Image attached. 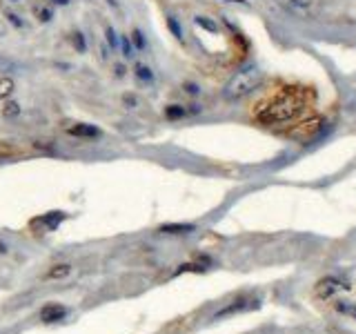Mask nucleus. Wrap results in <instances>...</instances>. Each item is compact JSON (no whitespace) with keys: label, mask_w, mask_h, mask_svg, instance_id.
<instances>
[{"label":"nucleus","mask_w":356,"mask_h":334,"mask_svg":"<svg viewBox=\"0 0 356 334\" xmlns=\"http://www.w3.org/2000/svg\"><path fill=\"white\" fill-rule=\"evenodd\" d=\"M32 14L38 22H52V18H53V9L47 5H34Z\"/></svg>","instance_id":"ddd939ff"},{"label":"nucleus","mask_w":356,"mask_h":334,"mask_svg":"<svg viewBox=\"0 0 356 334\" xmlns=\"http://www.w3.org/2000/svg\"><path fill=\"white\" fill-rule=\"evenodd\" d=\"M160 234H172V236H183V234H192L196 232L194 223H165L158 227Z\"/></svg>","instance_id":"423d86ee"},{"label":"nucleus","mask_w":356,"mask_h":334,"mask_svg":"<svg viewBox=\"0 0 356 334\" xmlns=\"http://www.w3.org/2000/svg\"><path fill=\"white\" fill-rule=\"evenodd\" d=\"M165 116H167L169 120L185 118V116H189L187 114V105H167V107H165Z\"/></svg>","instance_id":"dca6fc26"},{"label":"nucleus","mask_w":356,"mask_h":334,"mask_svg":"<svg viewBox=\"0 0 356 334\" xmlns=\"http://www.w3.org/2000/svg\"><path fill=\"white\" fill-rule=\"evenodd\" d=\"M301 110V100H296L294 94H281L278 98H272L265 103L261 111H258V120L276 125V123H285V120L294 118Z\"/></svg>","instance_id":"f257e3e1"},{"label":"nucleus","mask_w":356,"mask_h":334,"mask_svg":"<svg viewBox=\"0 0 356 334\" xmlns=\"http://www.w3.org/2000/svg\"><path fill=\"white\" fill-rule=\"evenodd\" d=\"M20 114H22V107H20L18 100H5V105H2V116H5V118L14 120Z\"/></svg>","instance_id":"4468645a"},{"label":"nucleus","mask_w":356,"mask_h":334,"mask_svg":"<svg viewBox=\"0 0 356 334\" xmlns=\"http://www.w3.org/2000/svg\"><path fill=\"white\" fill-rule=\"evenodd\" d=\"M123 107H127V110H136L138 107V96L136 94H123Z\"/></svg>","instance_id":"5701e85b"},{"label":"nucleus","mask_w":356,"mask_h":334,"mask_svg":"<svg viewBox=\"0 0 356 334\" xmlns=\"http://www.w3.org/2000/svg\"><path fill=\"white\" fill-rule=\"evenodd\" d=\"M49 2H53V5H60V7H67L69 0H49Z\"/></svg>","instance_id":"c756f323"},{"label":"nucleus","mask_w":356,"mask_h":334,"mask_svg":"<svg viewBox=\"0 0 356 334\" xmlns=\"http://www.w3.org/2000/svg\"><path fill=\"white\" fill-rule=\"evenodd\" d=\"M134 76H136V80H141V83H145V85H152L154 80H156L154 69L149 67V65H145V63H136V65H134Z\"/></svg>","instance_id":"1a4fd4ad"},{"label":"nucleus","mask_w":356,"mask_h":334,"mask_svg":"<svg viewBox=\"0 0 356 334\" xmlns=\"http://www.w3.org/2000/svg\"><path fill=\"white\" fill-rule=\"evenodd\" d=\"M131 42H134V47H136V52H142V49H147V38H145V34L141 32V29H134V32H131Z\"/></svg>","instance_id":"aec40b11"},{"label":"nucleus","mask_w":356,"mask_h":334,"mask_svg":"<svg viewBox=\"0 0 356 334\" xmlns=\"http://www.w3.org/2000/svg\"><path fill=\"white\" fill-rule=\"evenodd\" d=\"M292 5H296V7H309V0H292Z\"/></svg>","instance_id":"bb28decb"},{"label":"nucleus","mask_w":356,"mask_h":334,"mask_svg":"<svg viewBox=\"0 0 356 334\" xmlns=\"http://www.w3.org/2000/svg\"><path fill=\"white\" fill-rule=\"evenodd\" d=\"M9 2H20V0H9Z\"/></svg>","instance_id":"2f4dec72"},{"label":"nucleus","mask_w":356,"mask_h":334,"mask_svg":"<svg viewBox=\"0 0 356 334\" xmlns=\"http://www.w3.org/2000/svg\"><path fill=\"white\" fill-rule=\"evenodd\" d=\"M125 74H127V67H125V65H123V63L114 65V76H116V78H123Z\"/></svg>","instance_id":"393cba45"},{"label":"nucleus","mask_w":356,"mask_h":334,"mask_svg":"<svg viewBox=\"0 0 356 334\" xmlns=\"http://www.w3.org/2000/svg\"><path fill=\"white\" fill-rule=\"evenodd\" d=\"M67 316V308L60 303H47L40 308V321L42 323H56L60 318Z\"/></svg>","instance_id":"20e7f679"},{"label":"nucleus","mask_w":356,"mask_h":334,"mask_svg":"<svg viewBox=\"0 0 356 334\" xmlns=\"http://www.w3.org/2000/svg\"><path fill=\"white\" fill-rule=\"evenodd\" d=\"M200 111H203L200 105H187V114L189 116H196V114H200Z\"/></svg>","instance_id":"a878e982"},{"label":"nucleus","mask_w":356,"mask_h":334,"mask_svg":"<svg viewBox=\"0 0 356 334\" xmlns=\"http://www.w3.org/2000/svg\"><path fill=\"white\" fill-rule=\"evenodd\" d=\"M5 20L9 22L14 29H25V20H22L18 14H14V11H5Z\"/></svg>","instance_id":"4be33fe9"},{"label":"nucleus","mask_w":356,"mask_h":334,"mask_svg":"<svg viewBox=\"0 0 356 334\" xmlns=\"http://www.w3.org/2000/svg\"><path fill=\"white\" fill-rule=\"evenodd\" d=\"M107 49H109V47H105V45L100 47V58H103V60H107V56H109V52H107Z\"/></svg>","instance_id":"cd10ccee"},{"label":"nucleus","mask_w":356,"mask_h":334,"mask_svg":"<svg viewBox=\"0 0 356 334\" xmlns=\"http://www.w3.org/2000/svg\"><path fill=\"white\" fill-rule=\"evenodd\" d=\"M350 283L340 281L338 277H323L319 283L314 285V294L319 298H323V301H330L332 297H336V294L340 292V290H350Z\"/></svg>","instance_id":"7ed1b4c3"},{"label":"nucleus","mask_w":356,"mask_h":334,"mask_svg":"<svg viewBox=\"0 0 356 334\" xmlns=\"http://www.w3.org/2000/svg\"><path fill=\"white\" fill-rule=\"evenodd\" d=\"M225 2H234V5H245V7H249V2H247V0H225Z\"/></svg>","instance_id":"c85d7f7f"},{"label":"nucleus","mask_w":356,"mask_h":334,"mask_svg":"<svg viewBox=\"0 0 356 334\" xmlns=\"http://www.w3.org/2000/svg\"><path fill=\"white\" fill-rule=\"evenodd\" d=\"M247 298L241 297V298H236V301H231L230 305H225L223 310H218V312L214 314V321H218V318L223 316H231V314H238V312H245V310H249V305H247Z\"/></svg>","instance_id":"0eeeda50"},{"label":"nucleus","mask_w":356,"mask_h":334,"mask_svg":"<svg viewBox=\"0 0 356 334\" xmlns=\"http://www.w3.org/2000/svg\"><path fill=\"white\" fill-rule=\"evenodd\" d=\"M334 310L340 314V316H347L350 321H356V303L354 301L336 298V301H334Z\"/></svg>","instance_id":"9d476101"},{"label":"nucleus","mask_w":356,"mask_h":334,"mask_svg":"<svg viewBox=\"0 0 356 334\" xmlns=\"http://www.w3.org/2000/svg\"><path fill=\"white\" fill-rule=\"evenodd\" d=\"M261 80H263L261 67H258V65H247L245 69H241V72L227 83L225 98L234 100V98H241V96H247L249 92H254V89L261 85Z\"/></svg>","instance_id":"f03ea898"},{"label":"nucleus","mask_w":356,"mask_h":334,"mask_svg":"<svg viewBox=\"0 0 356 334\" xmlns=\"http://www.w3.org/2000/svg\"><path fill=\"white\" fill-rule=\"evenodd\" d=\"M194 22L200 27V29H205V32H210V34H218V22L214 20V18L210 16H194Z\"/></svg>","instance_id":"2eb2a0df"},{"label":"nucleus","mask_w":356,"mask_h":334,"mask_svg":"<svg viewBox=\"0 0 356 334\" xmlns=\"http://www.w3.org/2000/svg\"><path fill=\"white\" fill-rule=\"evenodd\" d=\"M183 92L189 96H198L200 94V87L196 83H192V80H187V83H183Z\"/></svg>","instance_id":"b1692460"},{"label":"nucleus","mask_w":356,"mask_h":334,"mask_svg":"<svg viewBox=\"0 0 356 334\" xmlns=\"http://www.w3.org/2000/svg\"><path fill=\"white\" fill-rule=\"evenodd\" d=\"M16 92V83L11 76H0V100L11 98V94Z\"/></svg>","instance_id":"f8f14e48"},{"label":"nucleus","mask_w":356,"mask_h":334,"mask_svg":"<svg viewBox=\"0 0 356 334\" xmlns=\"http://www.w3.org/2000/svg\"><path fill=\"white\" fill-rule=\"evenodd\" d=\"M105 42H107V47H109L111 52L121 49V36L116 34L114 27H107V29H105Z\"/></svg>","instance_id":"a211bd4d"},{"label":"nucleus","mask_w":356,"mask_h":334,"mask_svg":"<svg viewBox=\"0 0 356 334\" xmlns=\"http://www.w3.org/2000/svg\"><path fill=\"white\" fill-rule=\"evenodd\" d=\"M71 274V265L69 263H56V265L49 267V272L45 274V278H49V281H58V278H65Z\"/></svg>","instance_id":"9b49d317"},{"label":"nucleus","mask_w":356,"mask_h":334,"mask_svg":"<svg viewBox=\"0 0 356 334\" xmlns=\"http://www.w3.org/2000/svg\"><path fill=\"white\" fill-rule=\"evenodd\" d=\"M67 134L76 136V138H98L103 131H100V127L89 125V123H73L67 127Z\"/></svg>","instance_id":"39448f33"},{"label":"nucleus","mask_w":356,"mask_h":334,"mask_svg":"<svg viewBox=\"0 0 356 334\" xmlns=\"http://www.w3.org/2000/svg\"><path fill=\"white\" fill-rule=\"evenodd\" d=\"M167 29L172 32V36L176 38V40H183V27H180V22H178L176 16H167Z\"/></svg>","instance_id":"6ab92c4d"},{"label":"nucleus","mask_w":356,"mask_h":334,"mask_svg":"<svg viewBox=\"0 0 356 334\" xmlns=\"http://www.w3.org/2000/svg\"><path fill=\"white\" fill-rule=\"evenodd\" d=\"M121 54L125 60H131V58L136 56V47H134V42H131L129 36H121Z\"/></svg>","instance_id":"f3484780"},{"label":"nucleus","mask_w":356,"mask_h":334,"mask_svg":"<svg viewBox=\"0 0 356 334\" xmlns=\"http://www.w3.org/2000/svg\"><path fill=\"white\" fill-rule=\"evenodd\" d=\"M107 2H109L111 7H118V2H116V0H107Z\"/></svg>","instance_id":"7c9ffc66"},{"label":"nucleus","mask_w":356,"mask_h":334,"mask_svg":"<svg viewBox=\"0 0 356 334\" xmlns=\"http://www.w3.org/2000/svg\"><path fill=\"white\" fill-rule=\"evenodd\" d=\"M71 45H73V49H76L78 54H85V52H87V40H85L83 32H73V34H71Z\"/></svg>","instance_id":"412c9836"},{"label":"nucleus","mask_w":356,"mask_h":334,"mask_svg":"<svg viewBox=\"0 0 356 334\" xmlns=\"http://www.w3.org/2000/svg\"><path fill=\"white\" fill-rule=\"evenodd\" d=\"M65 216H67L65 212H49V214H42V216H38V219H34V223L45 225L47 230H56L58 225L65 221Z\"/></svg>","instance_id":"6e6552de"}]
</instances>
